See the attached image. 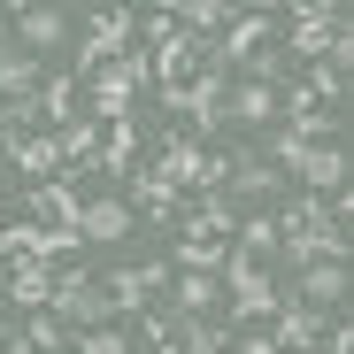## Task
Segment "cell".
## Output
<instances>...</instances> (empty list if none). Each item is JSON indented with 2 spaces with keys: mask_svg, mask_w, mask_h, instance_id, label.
Instances as JSON below:
<instances>
[{
  "mask_svg": "<svg viewBox=\"0 0 354 354\" xmlns=\"http://www.w3.org/2000/svg\"><path fill=\"white\" fill-rule=\"evenodd\" d=\"M85 85H93V115H100V131H108V124H124V115H131V100L154 85V70H147L139 46H124V54H115V62H100Z\"/></svg>",
  "mask_w": 354,
  "mask_h": 354,
  "instance_id": "obj_1",
  "label": "cell"
},
{
  "mask_svg": "<svg viewBox=\"0 0 354 354\" xmlns=\"http://www.w3.org/2000/svg\"><path fill=\"white\" fill-rule=\"evenodd\" d=\"M223 285H231V331H247V324H270L277 316V301H285V285L262 270V262H247L239 247H231V262H223Z\"/></svg>",
  "mask_w": 354,
  "mask_h": 354,
  "instance_id": "obj_2",
  "label": "cell"
},
{
  "mask_svg": "<svg viewBox=\"0 0 354 354\" xmlns=\"http://www.w3.org/2000/svg\"><path fill=\"white\" fill-rule=\"evenodd\" d=\"M46 316H62L70 331H100V324H115L108 285H100V277H85L77 262H70V270H54V301H46Z\"/></svg>",
  "mask_w": 354,
  "mask_h": 354,
  "instance_id": "obj_3",
  "label": "cell"
},
{
  "mask_svg": "<svg viewBox=\"0 0 354 354\" xmlns=\"http://www.w3.org/2000/svg\"><path fill=\"white\" fill-rule=\"evenodd\" d=\"M339 31H346V8H292V39H285V54H292V62H324Z\"/></svg>",
  "mask_w": 354,
  "mask_h": 354,
  "instance_id": "obj_4",
  "label": "cell"
},
{
  "mask_svg": "<svg viewBox=\"0 0 354 354\" xmlns=\"http://www.w3.org/2000/svg\"><path fill=\"white\" fill-rule=\"evenodd\" d=\"M154 285H169V262H124V270L108 277V308L115 316H147Z\"/></svg>",
  "mask_w": 354,
  "mask_h": 354,
  "instance_id": "obj_5",
  "label": "cell"
},
{
  "mask_svg": "<svg viewBox=\"0 0 354 354\" xmlns=\"http://www.w3.org/2000/svg\"><path fill=\"white\" fill-rule=\"evenodd\" d=\"M346 262H308L301 277H292V292L285 301H301V308H316V316H339V301H346Z\"/></svg>",
  "mask_w": 354,
  "mask_h": 354,
  "instance_id": "obj_6",
  "label": "cell"
},
{
  "mask_svg": "<svg viewBox=\"0 0 354 354\" xmlns=\"http://www.w3.org/2000/svg\"><path fill=\"white\" fill-rule=\"evenodd\" d=\"M254 46H277V16H270V8H239V16H231L223 39H216V62L231 70V62H247Z\"/></svg>",
  "mask_w": 354,
  "mask_h": 354,
  "instance_id": "obj_7",
  "label": "cell"
},
{
  "mask_svg": "<svg viewBox=\"0 0 354 354\" xmlns=\"http://www.w3.org/2000/svg\"><path fill=\"white\" fill-rule=\"evenodd\" d=\"M85 24H93V39H85V54H77V70L93 77L100 62H115V54L131 46V8H93Z\"/></svg>",
  "mask_w": 354,
  "mask_h": 354,
  "instance_id": "obj_8",
  "label": "cell"
},
{
  "mask_svg": "<svg viewBox=\"0 0 354 354\" xmlns=\"http://www.w3.org/2000/svg\"><path fill=\"white\" fill-rule=\"evenodd\" d=\"M8 31L24 39V54H46L54 39L70 31V8H62V0H31V8H16V16H8Z\"/></svg>",
  "mask_w": 354,
  "mask_h": 354,
  "instance_id": "obj_9",
  "label": "cell"
},
{
  "mask_svg": "<svg viewBox=\"0 0 354 354\" xmlns=\"http://www.w3.org/2000/svg\"><path fill=\"white\" fill-rule=\"evenodd\" d=\"M31 208L46 216V231H77L85 223V193L70 185V177H46V185L31 193ZM77 239H85V231H77Z\"/></svg>",
  "mask_w": 354,
  "mask_h": 354,
  "instance_id": "obj_10",
  "label": "cell"
},
{
  "mask_svg": "<svg viewBox=\"0 0 354 354\" xmlns=\"http://www.w3.org/2000/svg\"><path fill=\"white\" fill-rule=\"evenodd\" d=\"M324 324H331V316H316V308H301V301H277L270 339H277V354H301V346H316V339H324Z\"/></svg>",
  "mask_w": 354,
  "mask_h": 354,
  "instance_id": "obj_11",
  "label": "cell"
},
{
  "mask_svg": "<svg viewBox=\"0 0 354 354\" xmlns=\"http://www.w3.org/2000/svg\"><path fill=\"white\" fill-rule=\"evenodd\" d=\"M216 301H223V277L169 270V316H216Z\"/></svg>",
  "mask_w": 354,
  "mask_h": 354,
  "instance_id": "obj_12",
  "label": "cell"
},
{
  "mask_svg": "<svg viewBox=\"0 0 354 354\" xmlns=\"http://www.w3.org/2000/svg\"><path fill=\"white\" fill-rule=\"evenodd\" d=\"M8 301L39 316V308L54 301V262H39V254H16V270H8Z\"/></svg>",
  "mask_w": 354,
  "mask_h": 354,
  "instance_id": "obj_13",
  "label": "cell"
},
{
  "mask_svg": "<svg viewBox=\"0 0 354 354\" xmlns=\"http://www.w3.org/2000/svg\"><path fill=\"white\" fill-rule=\"evenodd\" d=\"M223 201H231V208H262V201H277V169H270V162H231Z\"/></svg>",
  "mask_w": 354,
  "mask_h": 354,
  "instance_id": "obj_14",
  "label": "cell"
},
{
  "mask_svg": "<svg viewBox=\"0 0 354 354\" xmlns=\"http://www.w3.org/2000/svg\"><path fill=\"white\" fill-rule=\"evenodd\" d=\"M301 177H308V193H316V201H331V193H346V147H339V139H324V147H308V162H301Z\"/></svg>",
  "mask_w": 354,
  "mask_h": 354,
  "instance_id": "obj_15",
  "label": "cell"
},
{
  "mask_svg": "<svg viewBox=\"0 0 354 354\" xmlns=\"http://www.w3.org/2000/svg\"><path fill=\"white\" fill-rule=\"evenodd\" d=\"M131 208H139L147 223H177V216H185V193H169L154 169H139V177H131Z\"/></svg>",
  "mask_w": 354,
  "mask_h": 354,
  "instance_id": "obj_16",
  "label": "cell"
},
{
  "mask_svg": "<svg viewBox=\"0 0 354 354\" xmlns=\"http://www.w3.org/2000/svg\"><path fill=\"white\" fill-rule=\"evenodd\" d=\"M223 115H239V124H277V93L239 77V85H223Z\"/></svg>",
  "mask_w": 354,
  "mask_h": 354,
  "instance_id": "obj_17",
  "label": "cell"
},
{
  "mask_svg": "<svg viewBox=\"0 0 354 354\" xmlns=\"http://www.w3.org/2000/svg\"><path fill=\"white\" fill-rule=\"evenodd\" d=\"M85 239H124V231H131V201L124 193H100V201H85Z\"/></svg>",
  "mask_w": 354,
  "mask_h": 354,
  "instance_id": "obj_18",
  "label": "cell"
},
{
  "mask_svg": "<svg viewBox=\"0 0 354 354\" xmlns=\"http://www.w3.org/2000/svg\"><path fill=\"white\" fill-rule=\"evenodd\" d=\"M239 231V208H231L223 193H201L193 201V223H185V239H231Z\"/></svg>",
  "mask_w": 354,
  "mask_h": 354,
  "instance_id": "obj_19",
  "label": "cell"
},
{
  "mask_svg": "<svg viewBox=\"0 0 354 354\" xmlns=\"http://www.w3.org/2000/svg\"><path fill=\"white\" fill-rule=\"evenodd\" d=\"M131 154H139V124L124 115V124H108V131H100V154H93V169H108V177H131Z\"/></svg>",
  "mask_w": 354,
  "mask_h": 354,
  "instance_id": "obj_20",
  "label": "cell"
},
{
  "mask_svg": "<svg viewBox=\"0 0 354 354\" xmlns=\"http://www.w3.org/2000/svg\"><path fill=\"white\" fill-rule=\"evenodd\" d=\"M8 162H16V169H31L39 185H46V177L62 169V131H31V139H24V147H16Z\"/></svg>",
  "mask_w": 354,
  "mask_h": 354,
  "instance_id": "obj_21",
  "label": "cell"
},
{
  "mask_svg": "<svg viewBox=\"0 0 354 354\" xmlns=\"http://www.w3.org/2000/svg\"><path fill=\"white\" fill-rule=\"evenodd\" d=\"M31 93H39V62H31L24 46L16 54L0 46V100H31Z\"/></svg>",
  "mask_w": 354,
  "mask_h": 354,
  "instance_id": "obj_22",
  "label": "cell"
},
{
  "mask_svg": "<svg viewBox=\"0 0 354 354\" xmlns=\"http://www.w3.org/2000/svg\"><path fill=\"white\" fill-rule=\"evenodd\" d=\"M70 108H77V77H39V115L70 131Z\"/></svg>",
  "mask_w": 354,
  "mask_h": 354,
  "instance_id": "obj_23",
  "label": "cell"
},
{
  "mask_svg": "<svg viewBox=\"0 0 354 354\" xmlns=\"http://www.w3.org/2000/svg\"><path fill=\"white\" fill-rule=\"evenodd\" d=\"M223 262H231V247H223V239H185V247H177V270H201V277H223Z\"/></svg>",
  "mask_w": 354,
  "mask_h": 354,
  "instance_id": "obj_24",
  "label": "cell"
},
{
  "mask_svg": "<svg viewBox=\"0 0 354 354\" xmlns=\"http://www.w3.org/2000/svg\"><path fill=\"white\" fill-rule=\"evenodd\" d=\"M239 254H247V262L277 254V216H239Z\"/></svg>",
  "mask_w": 354,
  "mask_h": 354,
  "instance_id": "obj_25",
  "label": "cell"
},
{
  "mask_svg": "<svg viewBox=\"0 0 354 354\" xmlns=\"http://www.w3.org/2000/svg\"><path fill=\"white\" fill-rule=\"evenodd\" d=\"M93 154H100V124H70L62 131V169H93Z\"/></svg>",
  "mask_w": 354,
  "mask_h": 354,
  "instance_id": "obj_26",
  "label": "cell"
},
{
  "mask_svg": "<svg viewBox=\"0 0 354 354\" xmlns=\"http://www.w3.org/2000/svg\"><path fill=\"white\" fill-rule=\"evenodd\" d=\"M16 339H24L31 354H46V346H62V339H70V324H62V316H46V308H39V316H31V324H24Z\"/></svg>",
  "mask_w": 354,
  "mask_h": 354,
  "instance_id": "obj_27",
  "label": "cell"
},
{
  "mask_svg": "<svg viewBox=\"0 0 354 354\" xmlns=\"http://www.w3.org/2000/svg\"><path fill=\"white\" fill-rule=\"evenodd\" d=\"M308 147H316V139H301L292 124H277V139H270V154H277V162H292V169L308 162Z\"/></svg>",
  "mask_w": 354,
  "mask_h": 354,
  "instance_id": "obj_28",
  "label": "cell"
},
{
  "mask_svg": "<svg viewBox=\"0 0 354 354\" xmlns=\"http://www.w3.org/2000/svg\"><path fill=\"white\" fill-rule=\"evenodd\" d=\"M77 354H131V339L115 331V324H100V331H85V339H77Z\"/></svg>",
  "mask_w": 354,
  "mask_h": 354,
  "instance_id": "obj_29",
  "label": "cell"
},
{
  "mask_svg": "<svg viewBox=\"0 0 354 354\" xmlns=\"http://www.w3.org/2000/svg\"><path fill=\"white\" fill-rule=\"evenodd\" d=\"M169 339H177V316H169V308H154V316H147V346H154V354H169Z\"/></svg>",
  "mask_w": 354,
  "mask_h": 354,
  "instance_id": "obj_30",
  "label": "cell"
},
{
  "mask_svg": "<svg viewBox=\"0 0 354 354\" xmlns=\"http://www.w3.org/2000/svg\"><path fill=\"white\" fill-rule=\"evenodd\" d=\"M139 31H147V39H169V31H177V16H169V8H154V16H139Z\"/></svg>",
  "mask_w": 354,
  "mask_h": 354,
  "instance_id": "obj_31",
  "label": "cell"
},
{
  "mask_svg": "<svg viewBox=\"0 0 354 354\" xmlns=\"http://www.w3.org/2000/svg\"><path fill=\"white\" fill-rule=\"evenodd\" d=\"M24 139H31V131H8V124H0V154H16Z\"/></svg>",
  "mask_w": 354,
  "mask_h": 354,
  "instance_id": "obj_32",
  "label": "cell"
},
{
  "mask_svg": "<svg viewBox=\"0 0 354 354\" xmlns=\"http://www.w3.org/2000/svg\"><path fill=\"white\" fill-rule=\"evenodd\" d=\"M0 324H8V308H0Z\"/></svg>",
  "mask_w": 354,
  "mask_h": 354,
  "instance_id": "obj_33",
  "label": "cell"
},
{
  "mask_svg": "<svg viewBox=\"0 0 354 354\" xmlns=\"http://www.w3.org/2000/svg\"><path fill=\"white\" fill-rule=\"evenodd\" d=\"M301 354H316V346H301Z\"/></svg>",
  "mask_w": 354,
  "mask_h": 354,
  "instance_id": "obj_34",
  "label": "cell"
}]
</instances>
